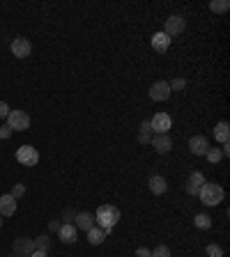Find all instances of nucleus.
<instances>
[{"label": "nucleus", "mask_w": 230, "mask_h": 257, "mask_svg": "<svg viewBox=\"0 0 230 257\" xmlns=\"http://www.w3.org/2000/svg\"><path fill=\"white\" fill-rule=\"evenodd\" d=\"M117 221H120V209L113 207V204H102V207H97V211H95V225L106 230L109 234H111V230L117 225Z\"/></svg>", "instance_id": "obj_1"}, {"label": "nucleus", "mask_w": 230, "mask_h": 257, "mask_svg": "<svg viewBox=\"0 0 230 257\" xmlns=\"http://www.w3.org/2000/svg\"><path fill=\"white\" fill-rule=\"evenodd\" d=\"M198 197H200V202L205 204V207H217V204L224 202L226 191L219 184H210V181H205V184L200 186Z\"/></svg>", "instance_id": "obj_2"}, {"label": "nucleus", "mask_w": 230, "mask_h": 257, "mask_svg": "<svg viewBox=\"0 0 230 257\" xmlns=\"http://www.w3.org/2000/svg\"><path fill=\"white\" fill-rule=\"evenodd\" d=\"M7 124H9L12 131H25V129H30V115L25 110H9Z\"/></svg>", "instance_id": "obj_3"}, {"label": "nucleus", "mask_w": 230, "mask_h": 257, "mask_svg": "<svg viewBox=\"0 0 230 257\" xmlns=\"http://www.w3.org/2000/svg\"><path fill=\"white\" fill-rule=\"evenodd\" d=\"M173 126V120H170L168 113H157L154 117L150 120V129H152V136H164V133L170 131Z\"/></svg>", "instance_id": "obj_4"}, {"label": "nucleus", "mask_w": 230, "mask_h": 257, "mask_svg": "<svg viewBox=\"0 0 230 257\" xmlns=\"http://www.w3.org/2000/svg\"><path fill=\"white\" fill-rule=\"evenodd\" d=\"M184 28H187V21H184V16L182 14H173V16L166 18V25H164V32L173 39V37H180L182 32H184Z\"/></svg>", "instance_id": "obj_5"}, {"label": "nucleus", "mask_w": 230, "mask_h": 257, "mask_svg": "<svg viewBox=\"0 0 230 257\" xmlns=\"http://www.w3.org/2000/svg\"><path fill=\"white\" fill-rule=\"evenodd\" d=\"M16 161L21 163V166H37L39 163V152L32 147V145H23V147H18L16 150Z\"/></svg>", "instance_id": "obj_6"}, {"label": "nucleus", "mask_w": 230, "mask_h": 257, "mask_svg": "<svg viewBox=\"0 0 230 257\" xmlns=\"http://www.w3.org/2000/svg\"><path fill=\"white\" fill-rule=\"evenodd\" d=\"M14 255L18 257H30L32 253H35V239H30V237H18V239H14Z\"/></svg>", "instance_id": "obj_7"}, {"label": "nucleus", "mask_w": 230, "mask_h": 257, "mask_svg": "<svg viewBox=\"0 0 230 257\" xmlns=\"http://www.w3.org/2000/svg\"><path fill=\"white\" fill-rule=\"evenodd\" d=\"M170 96V85L168 81H154L150 85V99L152 101H166Z\"/></svg>", "instance_id": "obj_8"}, {"label": "nucleus", "mask_w": 230, "mask_h": 257, "mask_svg": "<svg viewBox=\"0 0 230 257\" xmlns=\"http://www.w3.org/2000/svg\"><path fill=\"white\" fill-rule=\"evenodd\" d=\"M12 53H14V58L23 60V58H28V55L32 53V44L28 42L25 37H16L12 42Z\"/></svg>", "instance_id": "obj_9"}, {"label": "nucleus", "mask_w": 230, "mask_h": 257, "mask_svg": "<svg viewBox=\"0 0 230 257\" xmlns=\"http://www.w3.org/2000/svg\"><path fill=\"white\" fill-rule=\"evenodd\" d=\"M207 150H210V140L205 136H194L189 140V152L194 156H205Z\"/></svg>", "instance_id": "obj_10"}, {"label": "nucleus", "mask_w": 230, "mask_h": 257, "mask_svg": "<svg viewBox=\"0 0 230 257\" xmlns=\"http://www.w3.org/2000/svg\"><path fill=\"white\" fill-rule=\"evenodd\" d=\"M58 237H60L62 244H74L76 237H79V230H76L74 223H62L60 230H58Z\"/></svg>", "instance_id": "obj_11"}, {"label": "nucleus", "mask_w": 230, "mask_h": 257, "mask_svg": "<svg viewBox=\"0 0 230 257\" xmlns=\"http://www.w3.org/2000/svg\"><path fill=\"white\" fill-rule=\"evenodd\" d=\"M150 145L159 152V154H168V152L173 150V140H170L168 133H164V136H152Z\"/></svg>", "instance_id": "obj_12"}, {"label": "nucleus", "mask_w": 230, "mask_h": 257, "mask_svg": "<svg viewBox=\"0 0 230 257\" xmlns=\"http://www.w3.org/2000/svg\"><path fill=\"white\" fill-rule=\"evenodd\" d=\"M74 225H76V230H83V232H88V230H92V227H95V214H90V211H79V214H76V221H74Z\"/></svg>", "instance_id": "obj_13"}, {"label": "nucleus", "mask_w": 230, "mask_h": 257, "mask_svg": "<svg viewBox=\"0 0 230 257\" xmlns=\"http://www.w3.org/2000/svg\"><path fill=\"white\" fill-rule=\"evenodd\" d=\"M205 184V177H203V172H198V170H194V172L189 174L187 179V193L189 195H198L200 186Z\"/></svg>", "instance_id": "obj_14"}, {"label": "nucleus", "mask_w": 230, "mask_h": 257, "mask_svg": "<svg viewBox=\"0 0 230 257\" xmlns=\"http://www.w3.org/2000/svg\"><path fill=\"white\" fill-rule=\"evenodd\" d=\"M147 186H150V191L154 193V195H164V193L168 191V181H166V177H161V174H152Z\"/></svg>", "instance_id": "obj_15"}, {"label": "nucleus", "mask_w": 230, "mask_h": 257, "mask_svg": "<svg viewBox=\"0 0 230 257\" xmlns=\"http://www.w3.org/2000/svg\"><path fill=\"white\" fill-rule=\"evenodd\" d=\"M152 48L157 51V53H166L170 48V37L166 32H154L152 35Z\"/></svg>", "instance_id": "obj_16"}, {"label": "nucleus", "mask_w": 230, "mask_h": 257, "mask_svg": "<svg viewBox=\"0 0 230 257\" xmlns=\"http://www.w3.org/2000/svg\"><path fill=\"white\" fill-rule=\"evenodd\" d=\"M14 211H16V200H14L9 193H7V195H0V216L7 218V216H14Z\"/></svg>", "instance_id": "obj_17"}, {"label": "nucleus", "mask_w": 230, "mask_h": 257, "mask_svg": "<svg viewBox=\"0 0 230 257\" xmlns=\"http://www.w3.org/2000/svg\"><path fill=\"white\" fill-rule=\"evenodd\" d=\"M214 138H217V143L228 145V140H230V126H228V122H217V126H214Z\"/></svg>", "instance_id": "obj_18"}, {"label": "nucleus", "mask_w": 230, "mask_h": 257, "mask_svg": "<svg viewBox=\"0 0 230 257\" xmlns=\"http://www.w3.org/2000/svg\"><path fill=\"white\" fill-rule=\"evenodd\" d=\"M106 237H109V232L106 230H102V227H92V230H88V241H90L92 246H99V244H104L106 241Z\"/></svg>", "instance_id": "obj_19"}, {"label": "nucleus", "mask_w": 230, "mask_h": 257, "mask_svg": "<svg viewBox=\"0 0 230 257\" xmlns=\"http://www.w3.org/2000/svg\"><path fill=\"white\" fill-rule=\"evenodd\" d=\"M152 140V129H150V120L147 122H140V131H138V143L143 145H150Z\"/></svg>", "instance_id": "obj_20"}, {"label": "nucleus", "mask_w": 230, "mask_h": 257, "mask_svg": "<svg viewBox=\"0 0 230 257\" xmlns=\"http://www.w3.org/2000/svg\"><path fill=\"white\" fill-rule=\"evenodd\" d=\"M35 251H44V253L51 251V237L49 234H39V237H35Z\"/></svg>", "instance_id": "obj_21"}, {"label": "nucleus", "mask_w": 230, "mask_h": 257, "mask_svg": "<svg viewBox=\"0 0 230 257\" xmlns=\"http://www.w3.org/2000/svg\"><path fill=\"white\" fill-rule=\"evenodd\" d=\"M194 225L198 227V230H210V227H212V218H210V214H196Z\"/></svg>", "instance_id": "obj_22"}, {"label": "nucleus", "mask_w": 230, "mask_h": 257, "mask_svg": "<svg viewBox=\"0 0 230 257\" xmlns=\"http://www.w3.org/2000/svg\"><path fill=\"white\" fill-rule=\"evenodd\" d=\"M210 9H212L214 14H224L230 9V2L228 0H212V2H210Z\"/></svg>", "instance_id": "obj_23"}, {"label": "nucleus", "mask_w": 230, "mask_h": 257, "mask_svg": "<svg viewBox=\"0 0 230 257\" xmlns=\"http://www.w3.org/2000/svg\"><path fill=\"white\" fill-rule=\"evenodd\" d=\"M205 159L210 163H214V166H217V163L224 159V154H221V150H219V147H210V150L205 152Z\"/></svg>", "instance_id": "obj_24"}, {"label": "nucleus", "mask_w": 230, "mask_h": 257, "mask_svg": "<svg viewBox=\"0 0 230 257\" xmlns=\"http://www.w3.org/2000/svg\"><path fill=\"white\" fill-rule=\"evenodd\" d=\"M205 253H207V257H224V248L217 244H207Z\"/></svg>", "instance_id": "obj_25"}, {"label": "nucleus", "mask_w": 230, "mask_h": 257, "mask_svg": "<svg viewBox=\"0 0 230 257\" xmlns=\"http://www.w3.org/2000/svg\"><path fill=\"white\" fill-rule=\"evenodd\" d=\"M168 85H170V92H180V90H184V87H187V81H184L182 76H177V78H173Z\"/></svg>", "instance_id": "obj_26"}, {"label": "nucleus", "mask_w": 230, "mask_h": 257, "mask_svg": "<svg viewBox=\"0 0 230 257\" xmlns=\"http://www.w3.org/2000/svg\"><path fill=\"white\" fill-rule=\"evenodd\" d=\"M150 257H170V248L168 246H157L154 251H150Z\"/></svg>", "instance_id": "obj_27"}, {"label": "nucleus", "mask_w": 230, "mask_h": 257, "mask_svg": "<svg viewBox=\"0 0 230 257\" xmlns=\"http://www.w3.org/2000/svg\"><path fill=\"white\" fill-rule=\"evenodd\" d=\"M9 195H12L14 200L23 197V195H25V186H23V184H14V188H12V193H9Z\"/></svg>", "instance_id": "obj_28"}, {"label": "nucleus", "mask_w": 230, "mask_h": 257, "mask_svg": "<svg viewBox=\"0 0 230 257\" xmlns=\"http://www.w3.org/2000/svg\"><path fill=\"white\" fill-rule=\"evenodd\" d=\"M76 214H79L76 209H65V211H62V221H65V223H74V221H76Z\"/></svg>", "instance_id": "obj_29"}, {"label": "nucleus", "mask_w": 230, "mask_h": 257, "mask_svg": "<svg viewBox=\"0 0 230 257\" xmlns=\"http://www.w3.org/2000/svg\"><path fill=\"white\" fill-rule=\"evenodd\" d=\"M12 136V129H9V124H2L0 126V140H5V138Z\"/></svg>", "instance_id": "obj_30"}, {"label": "nucleus", "mask_w": 230, "mask_h": 257, "mask_svg": "<svg viewBox=\"0 0 230 257\" xmlns=\"http://www.w3.org/2000/svg\"><path fill=\"white\" fill-rule=\"evenodd\" d=\"M7 115H9V106L5 101H0V120H7Z\"/></svg>", "instance_id": "obj_31"}, {"label": "nucleus", "mask_w": 230, "mask_h": 257, "mask_svg": "<svg viewBox=\"0 0 230 257\" xmlns=\"http://www.w3.org/2000/svg\"><path fill=\"white\" fill-rule=\"evenodd\" d=\"M60 225H62V223H58V221H51V223H49V230H51V232H55V234H58V230H60Z\"/></svg>", "instance_id": "obj_32"}, {"label": "nucleus", "mask_w": 230, "mask_h": 257, "mask_svg": "<svg viewBox=\"0 0 230 257\" xmlns=\"http://www.w3.org/2000/svg\"><path fill=\"white\" fill-rule=\"evenodd\" d=\"M136 257H150V251H147V248H138V251H136Z\"/></svg>", "instance_id": "obj_33"}, {"label": "nucleus", "mask_w": 230, "mask_h": 257, "mask_svg": "<svg viewBox=\"0 0 230 257\" xmlns=\"http://www.w3.org/2000/svg\"><path fill=\"white\" fill-rule=\"evenodd\" d=\"M30 257H49V253H44V251H35Z\"/></svg>", "instance_id": "obj_34"}, {"label": "nucleus", "mask_w": 230, "mask_h": 257, "mask_svg": "<svg viewBox=\"0 0 230 257\" xmlns=\"http://www.w3.org/2000/svg\"><path fill=\"white\" fill-rule=\"evenodd\" d=\"M2 221H5V218H2V216H0V227H2Z\"/></svg>", "instance_id": "obj_35"}, {"label": "nucleus", "mask_w": 230, "mask_h": 257, "mask_svg": "<svg viewBox=\"0 0 230 257\" xmlns=\"http://www.w3.org/2000/svg\"><path fill=\"white\" fill-rule=\"evenodd\" d=\"M9 257H18V255H9Z\"/></svg>", "instance_id": "obj_36"}]
</instances>
